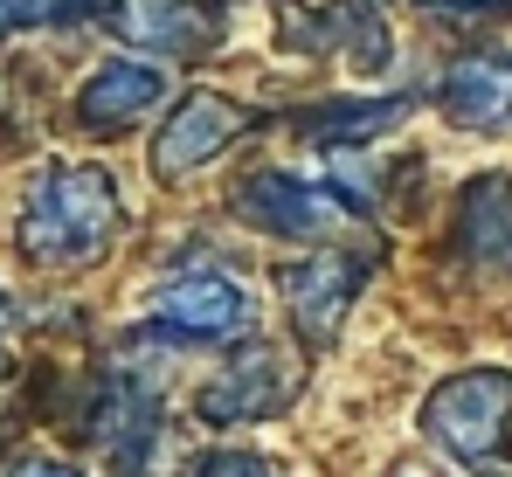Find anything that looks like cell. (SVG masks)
Wrapping results in <instances>:
<instances>
[{
  "instance_id": "6da1fadb",
  "label": "cell",
  "mask_w": 512,
  "mask_h": 477,
  "mask_svg": "<svg viewBox=\"0 0 512 477\" xmlns=\"http://www.w3.org/2000/svg\"><path fill=\"white\" fill-rule=\"evenodd\" d=\"M125 229V194L104 166H42L28 201H21V222H14V242L28 263L42 270H77V263H97Z\"/></svg>"
},
{
  "instance_id": "7a4b0ae2",
  "label": "cell",
  "mask_w": 512,
  "mask_h": 477,
  "mask_svg": "<svg viewBox=\"0 0 512 477\" xmlns=\"http://www.w3.org/2000/svg\"><path fill=\"white\" fill-rule=\"evenodd\" d=\"M229 208H236V222H250L256 236L277 242H333L360 215V201L340 180H312V173H284V166H263L250 180H236Z\"/></svg>"
},
{
  "instance_id": "3957f363",
  "label": "cell",
  "mask_w": 512,
  "mask_h": 477,
  "mask_svg": "<svg viewBox=\"0 0 512 477\" xmlns=\"http://www.w3.org/2000/svg\"><path fill=\"white\" fill-rule=\"evenodd\" d=\"M512 429V367H464L423 395V436L443 457H492Z\"/></svg>"
},
{
  "instance_id": "277c9868",
  "label": "cell",
  "mask_w": 512,
  "mask_h": 477,
  "mask_svg": "<svg viewBox=\"0 0 512 477\" xmlns=\"http://www.w3.org/2000/svg\"><path fill=\"white\" fill-rule=\"evenodd\" d=\"M146 332H160L173 346H222V339H250L256 332V291L222 277V270H187L167 277L146 298Z\"/></svg>"
},
{
  "instance_id": "5b68a950",
  "label": "cell",
  "mask_w": 512,
  "mask_h": 477,
  "mask_svg": "<svg viewBox=\"0 0 512 477\" xmlns=\"http://www.w3.org/2000/svg\"><path fill=\"white\" fill-rule=\"evenodd\" d=\"M305 388L298 374V353H284L277 339H250L243 353H229V367H215V381L194 395V415L208 429H250V422H270L284 415Z\"/></svg>"
},
{
  "instance_id": "8992f818",
  "label": "cell",
  "mask_w": 512,
  "mask_h": 477,
  "mask_svg": "<svg viewBox=\"0 0 512 477\" xmlns=\"http://www.w3.org/2000/svg\"><path fill=\"white\" fill-rule=\"evenodd\" d=\"M277 49H291V56H340L360 77L395 63V35H388L374 0H319V7L284 0L277 7Z\"/></svg>"
},
{
  "instance_id": "52a82bcc",
  "label": "cell",
  "mask_w": 512,
  "mask_h": 477,
  "mask_svg": "<svg viewBox=\"0 0 512 477\" xmlns=\"http://www.w3.org/2000/svg\"><path fill=\"white\" fill-rule=\"evenodd\" d=\"M243 132H256V111H243L222 90H187L173 104V118L160 125V139H153V173L160 180H194L201 166H215V159L229 153Z\"/></svg>"
},
{
  "instance_id": "ba28073f",
  "label": "cell",
  "mask_w": 512,
  "mask_h": 477,
  "mask_svg": "<svg viewBox=\"0 0 512 477\" xmlns=\"http://www.w3.org/2000/svg\"><path fill=\"white\" fill-rule=\"evenodd\" d=\"M450 256L485 284H512V173L464 180L457 222H450Z\"/></svg>"
},
{
  "instance_id": "9c48e42d",
  "label": "cell",
  "mask_w": 512,
  "mask_h": 477,
  "mask_svg": "<svg viewBox=\"0 0 512 477\" xmlns=\"http://www.w3.org/2000/svg\"><path fill=\"white\" fill-rule=\"evenodd\" d=\"M277 284H284V312L298 318V332H305L312 346H333L346 312H353V298H360V284H367V256L319 249V256H305V263H291Z\"/></svg>"
},
{
  "instance_id": "30bf717a",
  "label": "cell",
  "mask_w": 512,
  "mask_h": 477,
  "mask_svg": "<svg viewBox=\"0 0 512 477\" xmlns=\"http://www.w3.org/2000/svg\"><path fill=\"white\" fill-rule=\"evenodd\" d=\"M436 111L464 132H506L512 125V56L471 49L436 77Z\"/></svg>"
},
{
  "instance_id": "8fae6325",
  "label": "cell",
  "mask_w": 512,
  "mask_h": 477,
  "mask_svg": "<svg viewBox=\"0 0 512 477\" xmlns=\"http://www.w3.org/2000/svg\"><path fill=\"white\" fill-rule=\"evenodd\" d=\"M160 97H167V70L160 63H132V56H111V63H97L77 90V118H84L90 132H132L139 118H153L160 111Z\"/></svg>"
},
{
  "instance_id": "7c38bea8",
  "label": "cell",
  "mask_w": 512,
  "mask_h": 477,
  "mask_svg": "<svg viewBox=\"0 0 512 477\" xmlns=\"http://www.w3.org/2000/svg\"><path fill=\"white\" fill-rule=\"evenodd\" d=\"M402 118H409L402 97H346V104H319V111H305L298 132H305L319 153H360L367 139L395 132Z\"/></svg>"
},
{
  "instance_id": "4fadbf2b",
  "label": "cell",
  "mask_w": 512,
  "mask_h": 477,
  "mask_svg": "<svg viewBox=\"0 0 512 477\" xmlns=\"http://www.w3.org/2000/svg\"><path fill=\"white\" fill-rule=\"evenodd\" d=\"M111 28L125 42H146V49H208V14L194 0H118L111 7Z\"/></svg>"
},
{
  "instance_id": "5bb4252c",
  "label": "cell",
  "mask_w": 512,
  "mask_h": 477,
  "mask_svg": "<svg viewBox=\"0 0 512 477\" xmlns=\"http://www.w3.org/2000/svg\"><path fill=\"white\" fill-rule=\"evenodd\" d=\"M97 0H0V28H63Z\"/></svg>"
},
{
  "instance_id": "9a60e30c",
  "label": "cell",
  "mask_w": 512,
  "mask_h": 477,
  "mask_svg": "<svg viewBox=\"0 0 512 477\" xmlns=\"http://www.w3.org/2000/svg\"><path fill=\"white\" fill-rule=\"evenodd\" d=\"M194 477H277L256 450H208L201 464H194Z\"/></svg>"
},
{
  "instance_id": "2e32d148",
  "label": "cell",
  "mask_w": 512,
  "mask_h": 477,
  "mask_svg": "<svg viewBox=\"0 0 512 477\" xmlns=\"http://www.w3.org/2000/svg\"><path fill=\"white\" fill-rule=\"evenodd\" d=\"M7 477H84L77 464H63V457H21Z\"/></svg>"
},
{
  "instance_id": "e0dca14e",
  "label": "cell",
  "mask_w": 512,
  "mask_h": 477,
  "mask_svg": "<svg viewBox=\"0 0 512 477\" xmlns=\"http://www.w3.org/2000/svg\"><path fill=\"white\" fill-rule=\"evenodd\" d=\"M416 7H436V14H499L512 0H416Z\"/></svg>"
},
{
  "instance_id": "ac0fdd59",
  "label": "cell",
  "mask_w": 512,
  "mask_h": 477,
  "mask_svg": "<svg viewBox=\"0 0 512 477\" xmlns=\"http://www.w3.org/2000/svg\"><path fill=\"white\" fill-rule=\"evenodd\" d=\"M0 374H7V339H0Z\"/></svg>"
}]
</instances>
